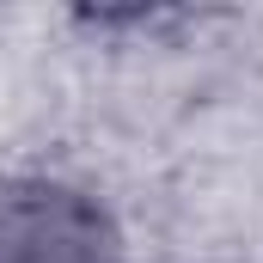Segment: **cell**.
I'll use <instances>...</instances> for the list:
<instances>
[{"label": "cell", "instance_id": "6da1fadb", "mask_svg": "<svg viewBox=\"0 0 263 263\" xmlns=\"http://www.w3.org/2000/svg\"><path fill=\"white\" fill-rule=\"evenodd\" d=\"M110 227L62 184H0V263H104Z\"/></svg>", "mask_w": 263, "mask_h": 263}]
</instances>
